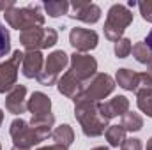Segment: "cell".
Here are the masks:
<instances>
[{
    "label": "cell",
    "instance_id": "obj_1",
    "mask_svg": "<svg viewBox=\"0 0 152 150\" xmlns=\"http://www.w3.org/2000/svg\"><path fill=\"white\" fill-rule=\"evenodd\" d=\"M75 117L80 122L83 134L88 138H97V136L104 134L108 129V120H104L101 111H99V103L83 101V99L76 101Z\"/></svg>",
    "mask_w": 152,
    "mask_h": 150
},
{
    "label": "cell",
    "instance_id": "obj_2",
    "mask_svg": "<svg viewBox=\"0 0 152 150\" xmlns=\"http://www.w3.org/2000/svg\"><path fill=\"white\" fill-rule=\"evenodd\" d=\"M4 18L11 28H16L20 32L44 25V14L41 12L39 4L27 5V7H12L4 12Z\"/></svg>",
    "mask_w": 152,
    "mask_h": 150
},
{
    "label": "cell",
    "instance_id": "obj_3",
    "mask_svg": "<svg viewBox=\"0 0 152 150\" xmlns=\"http://www.w3.org/2000/svg\"><path fill=\"white\" fill-rule=\"evenodd\" d=\"M133 23V12L127 5L124 4H113L106 14V21H104V37L108 41L117 42L118 39H122L126 28Z\"/></svg>",
    "mask_w": 152,
    "mask_h": 150
},
{
    "label": "cell",
    "instance_id": "obj_4",
    "mask_svg": "<svg viewBox=\"0 0 152 150\" xmlns=\"http://www.w3.org/2000/svg\"><path fill=\"white\" fill-rule=\"evenodd\" d=\"M69 64V55L64 50H55L51 51L46 60H44V69L37 76V81L42 87H51L58 81V78L62 74V71L67 67Z\"/></svg>",
    "mask_w": 152,
    "mask_h": 150
},
{
    "label": "cell",
    "instance_id": "obj_5",
    "mask_svg": "<svg viewBox=\"0 0 152 150\" xmlns=\"http://www.w3.org/2000/svg\"><path fill=\"white\" fill-rule=\"evenodd\" d=\"M115 79L106 73H97L90 81H87L83 94L80 99L83 101H92V103H101L103 99H106L112 92L115 90ZM78 99V101H80Z\"/></svg>",
    "mask_w": 152,
    "mask_h": 150
},
{
    "label": "cell",
    "instance_id": "obj_6",
    "mask_svg": "<svg viewBox=\"0 0 152 150\" xmlns=\"http://www.w3.org/2000/svg\"><path fill=\"white\" fill-rule=\"evenodd\" d=\"M9 134H11V138H12L14 147H18V149L30 150L32 147H36V145H39V143L42 141L41 136L28 125V122H25L23 118H14V120L11 122Z\"/></svg>",
    "mask_w": 152,
    "mask_h": 150
},
{
    "label": "cell",
    "instance_id": "obj_7",
    "mask_svg": "<svg viewBox=\"0 0 152 150\" xmlns=\"http://www.w3.org/2000/svg\"><path fill=\"white\" fill-rule=\"evenodd\" d=\"M67 73H71L78 81L87 85V81H90L97 74V60L87 53L75 51L69 57V71Z\"/></svg>",
    "mask_w": 152,
    "mask_h": 150
},
{
    "label": "cell",
    "instance_id": "obj_8",
    "mask_svg": "<svg viewBox=\"0 0 152 150\" xmlns=\"http://www.w3.org/2000/svg\"><path fill=\"white\" fill-rule=\"evenodd\" d=\"M23 62V53L20 50L12 51V57L5 62H0V94L11 92L18 83V73L20 66Z\"/></svg>",
    "mask_w": 152,
    "mask_h": 150
},
{
    "label": "cell",
    "instance_id": "obj_9",
    "mask_svg": "<svg viewBox=\"0 0 152 150\" xmlns=\"http://www.w3.org/2000/svg\"><path fill=\"white\" fill-rule=\"evenodd\" d=\"M69 42H71V46L75 48L78 53H87V51H92L97 46L99 36H97L96 30L75 27L69 32Z\"/></svg>",
    "mask_w": 152,
    "mask_h": 150
},
{
    "label": "cell",
    "instance_id": "obj_10",
    "mask_svg": "<svg viewBox=\"0 0 152 150\" xmlns=\"http://www.w3.org/2000/svg\"><path fill=\"white\" fill-rule=\"evenodd\" d=\"M73 7V14H69L73 20H80L83 23H97L101 18V7L97 4L92 2H85V0H75L71 2Z\"/></svg>",
    "mask_w": 152,
    "mask_h": 150
},
{
    "label": "cell",
    "instance_id": "obj_11",
    "mask_svg": "<svg viewBox=\"0 0 152 150\" xmlns=\"http://www.w3.org/2000/svg\"><path fill=\"white\" fill-rule=\"evenodd\" d=\"M44 69V55L41 51H27L23 53V62H21V74L28 79L36 78Z\"/></svg>",
    "mask_w": 152,
    "mask_h": 150
},
{
    "label": "cell",
    "instance_id": "obj_12",
    "mask_svg": "<svg viewBox=\"0 0 152 150\" xmlns=\"http://www.w3.org/2000/svg\"><path fill=\"white\" fill-rule=\"evenodd\" d=\"M99 111L104 120L110 122L115 117H122L124 113L129 111V99L126 95H115L106 103H99Z\"/></svg>",
    "mask_w": 152,
    "mask_h": 150
},
{
    "label": "cell",
    "instance_id": "obj_13",
    "mask_svg": "<svg viewBox=\"0 0 152 150\" xmlns=\"http://www.w3.org/2000/svg\"><path fill=\"white\" fill-rule=\"evenodd\" d=\"M5 110L12 115H21L27 110V87L16 85L5 95Z\"/></svg>",
    "mask_w": 152,
    "mask_h": 150
},
{
    "label": "cell",
    "instance_id": "obj_14",
    "mask_svg": "<svg viewBox=\"0 0 152 150\" xmlns=\"http://www.w3.org/2000/svg\"><path fill=\"white\" fill-rule=\"evenodd\" d=\"M57 88H58V92H60L62 95L73 99L76 103V101L81 97V94H83L85 83L78 81L71 73H64V74L58 78V81H57Z\"/></svg>",
    "mask_w": 152,
    "mask_h": 150
},
{
    "label": "cell",
    "instance_id": "obj_15",
    "mask_svg": "<svg viewBox=\"0 0 152 150\" xmlns=\"http://www.w3.org/2000/svg\"><path fill=\"white\" fill-rule=\"evenodd\" d=\"M44 32H46L44 27H34V28L23 30V32H20V44L27 51H37V50L41 51Z\"/></svg>",
    "mask_w": 152,
    "mask_h": 150
},
{
    "label": "cell",
    "instance_id": "obj_16",
    "mask_svg": "<svg viewBox=\"0 0 152 150\" xmlns=\"http://www.w3.org/2000/svg\"><path fill=\"white\" fill-rule=\"evenodd\" d=\"M27 110L32 113V117L48 115L51 113V99L42 92H34L30 99H27Z\"/></svg>",
    "mask_w": 152,
    "mask_h": 150
},
{
    "label": "cell",
    "instance_id": "obj_17",
    "mask_svg": "<svg viewBox=\"0 0 152 150\" xmlns=\"http://www.w3.org/2000/svg\"><path fill=\"white\" fill-rule=\"evenodd\" d=\"M115 83L120 88L136 94L138 92V87H140V73H134V71H131L127 67H122L115 74Z\"/></svg>",
    "mask_w": 152,
    "mask_h": 150
},
{
    "label": "cell",
    "instance_id": "obj_18",
    "mask_svg": "<svg viewBox=\"0 0 152 150\" xmlns=\"http://www.w3.org/2000/svg\"><path fill=\"white\" fill-rule=\"evenodd\" d=\"M28 125L41 136V140L44 141L46 138L51 136V127L55 125V117L53 113H48V115H37V117H32V120L28 122Z\"/></svg>",
    "mask_w": 152,
    "mask_h": 150
},
{
    "label": "cell",
    "instance_id": "obj_19",
    "mask_svg": "<svg viewBox=\"0 0 152 150\" xmlns=\"http://www.w3.org/2000/svg\"><path fill=\"white\" fill-rule=\"evenodd\" d=\"M51 138L57 145H62V147L69 149L75 141V131L69 124H62V125H58L51 131Z\"/></svg>",
    "mask_w": 152,
    "mask_h": 150
},
{
    "label": "cell",
    "instance_id": "obj_20",
    "mask_svg": "<svg viewBox=\"0 0 152 150\" xmlns=\"http://www.w3.org/2000/svg\"><path fill=\"white\" fill-rule=\"evenodd\" d=\"M42 7H44L46 14L50 18H58V16H64V14L69 12L71 4L66 2V0H48V2L42 4Z\"/></svg>",
    "mask_w": 152,
    "mask_h": 150
},
{
    "label": "cell",
    "instance_id": "obj_21",
    "mask_svg": "<svg viewBox=\"0 0 152 150\" xmlns=\"http://www.w3.org/2000/svg\"><path fill=\"white\" fill-rule=\"evenodd\" d=\"M120 125L124 127V131L127 133H136V131H140L142 127H143V118H142V115H138V113L134 111H127L122 115V118H120Z\"/></svg>",
    "mask_w": 152,
    "mask_h": 150
},
{
    "label": "cell",
    "instance_id": "obj_22",
    "mask_svg": "<svg viewBox=\"0 0 152 150\" xmlns=\"http://www.w3.org/2000/svg\"><path fill=\"white\" fill-rule=\"evenodd\" d=\"M136 104L140 111L152 118V88H143L136 92Z\"/></svg>",
    "mask_w": 152,
    "mask_h": 150
},
{
    "label": "cell",
    "instance_id": "obj_23",
    "mask_svg": "<svg viewBox=\"0 0 152 150\" xmlns=\"http://www.w3.org/2000/svg\"><path fill=\"white\" fill-rule=\"evenodd\" d=\"M104 136H106V141L110 143V147H115V149H118L126 141V131L122 125H108Z\"/></svg>",
    "mask_w": 152,
    "mask_h": 150
},
{
    "label": "cell",
    "instance_id": "obj_24",
    "mask_svg": "<svg viewBox=\"0 0 152 150\" xmlns=\"http://www.w3.org/2000/svg\"><path fill=\"white\" fill-rule=\"evenodd\" d=\"M133 57H134V60L136 62H140V64H149L152 60V51L151 48L145 44V41H140V42H136L134 46H133Z\"/></svg>",
    "mask_w": 152,
    "mask_h": 150
},
{
    "label": "cell",
    "instance_id": "obj_25",
    "mask_svg": "<svg viewBox=\"0 0 152 150\" xmlns=\"http://www.w3.org/2000/svg\"><path fill=\"white\" fill-rule=\"evenodd\" d=\"M131 50H133V44H131V39H127V37L118 39V41L115 42V46H113V51H115V55H117L118 58L129 57Z\"/></svg>",
    "mask_w": 152,
    "mask_h": 150
},
{
    "label": "cell",
    "instance_id": "obj_26",
    "mask_svg": "<svg viewBox=\"0 0 152 150\" xmlns=\"http://www.w3.org/2000/svg\"><path fill=\"white\" fill-rule=\"evenodd\" d=\"M9 51H11V34L5 28V25L0 23V58L7 57Z\"/></svg>",
    "mask_w": 152,
    "mask_h": 150
},
{
    "label": "cell",
    "instance_id": "obj_27",
    "mask_svg": "<svg viewBox=\"0 0 152 150\" xmlns=\"http://www.w3.org/2000/svg\"><path fill=\"white\" fill-rule=\"evenodd\" d=\"M57 42H58V32H57L55 28L48 27V28H46V32H44V39H42V46H41V50L53 48Z\"/></svg>",
    "mask_w": 152,
    "mask_h": 150
},
{
    "label": "cell",
    "instance_id": "obj_28",
    "mask_svg": "<svg viewBox=\"0 0 152 150\" xmlns=\"http://www.w3.org/2000/svg\"><path fill=\"white\" fill-rule=\"evenodd\" d=\"M140 7V14L145 21L152 23V0H145V2H140L138 4Z\"/></svg>",
    "mask_w": 152,
    "mask_h": 150
},
{
    "label": "cell",
    "instance_id": "obj_29",
    "mask_svg": "<svg viewBox=\"0 0 152 150\" xmlns=\"http://www.w3.org/2000/svg\"><path fill=\"white\" fill-rule=\"evenodd\" d=\"M120 150H143L142 140H138V138H126V141L120 145Z\"/></svg>",
    "mask_w": 152,
    "mask_h": 150
},
{
    "label": "cell",
    "instance_id": "obj_30",
    "mask_svg": "<svg viewBox=\"0 0 152 150\" xmlns=\"http://www.w3.org/2000/svg\"><path fill=\"white\" fill-rule=\"evenodd\" d=\"M12 7H16V2H14V0H5V2H0V11H2V12H5V11L12 9Z\"/></svg>",
    "mask_w": 152,
    "mask_h": 150
},
{
    "label": "cell",
    "instance_id": "obj_31",
    "mask_svg": "<svg viewBox=\"0 0 152 150\" xmlns=\"http://www.w3.org/2000/svg\"><path fill=\"white\" fill-rule=\"evenodd\" d=\"M37 150H69V149H66V147H62V145H48V147H41V149Z\"/></svg>",
    "mask_w": 152,
    "mask_h": 150
},
{
    "label": "cell",
    "instance_id": "obj_32",
    "mask_svg": "<svg viewBox=\"0 0 152 150\" xmlns=\"http://www.w3.org/2000/svg\"><path fill=\"white\" fill-rule=\"evenodd\" d=\"M145 44L151 48V51H152V28H151V32L147 34V39H145Z\"/></svg>",
    "mask_w": 152,
    "mask_h": 150
},
{
    "label": "cell",
    "instance_id": "obj_33",
    "mask_svg": "<svg viewBox=\"0 0 152 150\" xmlns=\"http://www.w3.org/2000/svg\"><path fill=\"white\" fill-rule=\"evenodd\" d=\"M145 73L151 76V79H152V60L149 62V64H147V71H145Z\"/></svg>",
    "mask_w": 152,
    "mask_h": 150
},
{
    "label": "cell",
    "instance_id": "obj_34",
    "mask_svg": "<svg viewBox=\"0 0 152 150\" xmlns=\"http://www.w3.org/2000/svg\"><path fill=\"white\" fill-rule=\"evenodd\" d=\"M147 150H152V136L147 140Z\"/></svg>",
    "mask_w": 152,
    "mask_h": 150
},
{
    "label": "cell",
    "instance_id": "obj_35",
    "mask_svg": "<svg viewBox=\"0 0 152 150\" xmlns=\"http://www.w3.org/2000/svg\"><path fill=\"white\" fill-rule=\"evenodd\" d=\"M90 150H110V149H106V147H94V149H90Z\"/></svg>",
    "mask_w": 152,
    "mask_h": 150
},
{
    "label": "cell",
    "instance_id": "obj_36",
    "mask_svg": "<svg viewBox=\"0 0 152 150\" xmlns=\"http://www.w3.org/2000/svg\"><path fill=\"white\" fill-rule=\"evenodd\" d=\"M2 122H4V111L0 110V125H2Z\"/></svg>",
    "mask_w": 152,
    "mask_h": 150
},
{
    "label": "cell",
    "instance_id": "obj_37",
    "mask_svg": "<svg viewBox=\"0 0 152 150\" xmlns=\"http://www.w3.org/2000/svg\"><path fill=\"white\" fill-rule=\"evenodd\" d=\"M11 150H27V149H18V147H12Z\"/></svg>",
    "mask_w": 152,
    "mask_h": 150
},
{
    "label": "cell",
    "instance_id": "obj_38",
    "mask_svg": "<svg viewBox=\"0 0 152 150\" xmlns=\"http://www.w3.org/2000/svg\"><path fill=\"white\" fill-rule=\"evenodd\" d=\"M0 150H2V145H0Z\"/></svg>",
    "mask_w": 152,
    "mask_h": 150
}]
</instances>
